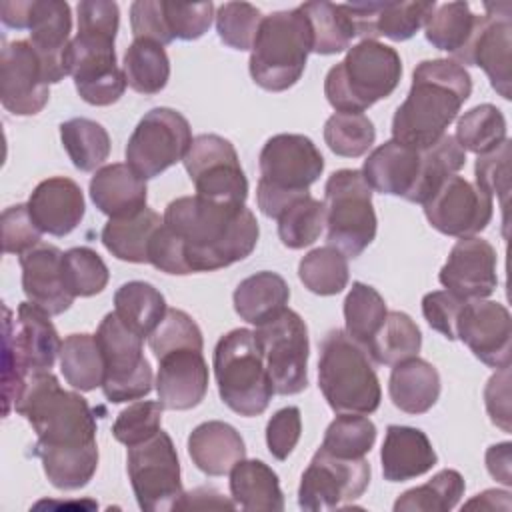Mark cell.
Returning a JSON list of instances; mask_svg holds the SVG:
<instances>
[{
  "instance_id": "obj_1",
  "label": "cell",
  "mask_w": 512,
  "mask_h": 512,
  "mask_svg": "<svg viewBox=\"0 0 512 512\" xmlns=\"http://www.w3.org/2000/svg\"><path fill=\"white\" fill-rule=\"evenodd\" d=\"M12 408L34 428V454L50 484L84 488L98 468L96 418L86 398L64 390L52 372H38L26 378Z\"/></svg>"
},
{
  "instance_id": "obj_2",
  "label": "cell",
  "mask_w": 512,
  "mask_h": 512,
  "mask_svg": "<svg viewBox=\"0 0 512 512\" xmlns=\"http://www.w3.org/2000/svg\"><path fill=\"white\" fill-rule=\"evenodd\" d=\"M162 222L180 244L188 274L214 272L244 260L260 236L250 208L208 202L196 194L172 200Z\"/></svg>"
},
{
  "instance_id": "obj_3",
  "label": "cell",
  "mask_w": 512,
  "mask_h": 512,
  "mask_svg": "<svg viewBox=\"0 0 512 512\" xmlns=\"http://www.w3.org/2000/svg\"><path fill=\"white\" fill-rule=\"evenodd\" d=\"M472 78L452 58L422 60L406 100L392 118V140L422 150L438 142L470 98Z\"/></svg>"
},
{
  "instance_id": "obj_4",
  "label": "cell",
  "mask_w": 512,
  "mask_h": 512,
  "mask_svg": "<svg viewBox=\"0 0 512 512\" xmlns=\"http://www.w3.org/2000/svg\"><path fill=\"white\" fill-rule=\"evenodd\" d=\"M318 386L336 414H372L382 400L380 380L366 348L344 330H330L320 342Z\"/></svg>"
},
{
  "instance_id": "obj_5",
  "label": "cell",
  "mask_w": 512,
  "mask_h": 512,
  "mask_svg": "<svg viewBox=\"0 0 512 512\" xmlns=\"http://www.w3.org/2000/svg\"><path fill=\"white\" fill-rule=\"evenodd\" d=\"M402 76L400 54L378 40H360L348 48L342 62L332 66L324 80V96L336 112L368 110L388 98Z\"/></svg>"
},
{
  "instance_id": "obj_6",
  "label": "cell",
  "mask_w": 512,
  "mask_h": 512,
  "mask_svg": "<svg viewBox=\"0 0 512 512\" xmlns=\"http://www.w3.org/2000/svg\"><path fill=\"white\" fill-rule=\"evenodd\" d=\"M258 168V208L264 216L278 218L284 208L310 194L324 170V158L304 134H274L260 150Z\"/></svg>"
},
{
  "instance_id": "obj_7",
  "label": "cell",
  "mask_w": 512,
  "mask_h": 512,
  "mask_svg": "<svg viewBox=\"0 0 512 512\" xmlns=\"http://www.w3.org/2000/svg\"><path fill=\"white\" fill-rule=\"evenodd\" d=\"M312 52V30L300 6L262 18L250 48L252 80L268 92L292 88L304 74Z\"/></svg>"
},
{
  "instance_id": "obj_8",
  "label": "cell",
  "mask_w": 512,
  "mask_h": 512,
  "mask_svg": "<svg viewBox=\"0 0 512 512\" xmlns=\"http://www.w3.org/2000/svg\"><path fill=\"white\" fill-rule=\"evenodd\" d=\"M62 340L50 322V314L32 302H22L12 318V310L4 306V416L24 386L26 378L38 372H50L60 354Z\"/></svg>"
},
{
  "instance_id": "obj_9",
  "label": "cell",
  "mask_w": 512,
  "mask_h": 512,
  "mask_svg": "<svg viewBox=\"0 0 512 512\" xmlns=\"http://www.w3.org/2000/svg\"><path fill=\"white\" fill-rule=\"evenodd\" d=\"M214 376L222 402L240 416H260L274 394L254 330L234 328L214 348Z\"/></svg>"
},
{
  "instance_id": "obj_10",
  "label": "cell",
  "mask_w": 512,
  "mask_h": 512,
  "mask_svg": "<svg viewBox=\"0 0 512 512\" xmlns=\"http://www.w3.org/2000/svg\"><path fill=\"white\" fill-rule=\"evenodd\" d=\"M326 240L346 258H358L376 238L372 188L360 170L342 168L330 174L324 186Z\"/></svg>"
},
{
  "instance_id": "obj_11",
  "label": "cell",
  "mask_w": 512,
  "mask_h": 512,
  "mask_svg": "<svg viewBox=\"0 0 512 512\" xmlns=\"http://www.w3.org/2000/svg\"><path fill=\"white\" fill-rule=\"evenodd\" d=\"M96 342L104 360L102 392L114 402L140 400L152 390V366L142 352L144 338L132 332L116 312H108L96 330Z\"/></svg>"
},
{
  "instance_id": "obj_12",
  "label": "cell",
  "mask_w": 512,
  "mask_h": 512,
  "mask_svg": "<svg viewBox=\"0 0 512 512\" xmlns=\"http://www.w3.org/2000/svg\"><path fill=\"white\" fill-rule=\"evenodd\" d=\"M114 32L82 28L66 50V70L72 76L78 96L92 106L118 102L128 86L124 70L116 64Z\"/></svg>"
},
{
  "instance_id": "obj_13",
  "label": "cell",
  "mask_w": 512,
  "mask_h": 512,
  "mask_svg": "<svg viewBox=\"0 0 512 512\" xmlns=\"http://www.w3.org/2000/svg\"><path fill=\"white\" fill-rule=\"evenodd\" d=\"M4 26L30 32L50 84L68 76L66 50L70 44L72 12L64 0H6L0 4Z\"/></svg>"
},
{
  "instance_id": "obj_14",
  "label": "cell",
  "mask_w": 512,
  "mask_h": 512,
  "mask_svg": "<svg viewBox=\"0 0 512 512\" xmlns=\"http://www.w3.org/2000/svg\"><path fill=\"white\" fill-rule=\"evenodd\" d=\"M126 462L134 496L144 512L176 510L184 494L180 460L172 438L162 428L152 438L130 446Z\"/></svg>"
},
{
  "instance_id": "obj_15",
  "label": "cell",
  "mask_w": 512,
  "mask_h": 512,
  "mask_svg": "<svg viewBox=\"0 0 512 512\" xmlns=\"http://www.w3.org/2000/svg\"><path fill=\"white\" fill-rule=\"evenodd\" d=\"M256 344L264 358L274 394L292 396L308 386V328L298 312L286 308L274 320L256 326Z\"/></svg>"
},
{
  "instance_id": "obj_16",
  "label": "cell",
  "mask_w": 512,
  "mask_h": 512,
  "mask_svg": "<svg viewBox=\"0 0 512 512\" xmlns=\"http://www.w3.org/2000/svg\"><path fill=\"white\" fill-rule=\"evenodd\" d=\"M190 122L172 108H152L142 116L126 144V164L144 180L184 160L192 144Z\"/></svg>"
},
{
  "instance_id": "obj_17",
  "label": "cell",
  "mask_w": 512,
  "mask_h": 512,
  "mask_svg": "<svg viewBox=\"0 0 512 512\" xmlns=\"http://www.w3.org/2000/svg\"><path fill=\"white\" fill-rule=\"evenodd\" d=\"M182 162L196 196L216 204L244 206L248 180L230 140L218 134H200L192 140Z\"/></svg>"
},
{
  "instance_id": "obj_18",
  "label": "cell",
  "mask_w": 512,
  "mask_h": 512,
  "mask_svg": "<svg viewBox=\"0 0 512 512\" xmlns=\"http://www.w3.org/2000/svg\"><path fill=\"white\" fill-rule=\"evenodd\" d=\"M370 484L366 458H340L322 446L312 456L298 486V506L308 512L334 510L360 498Z\"/></svg>"
},
{
  "instance_id": "obj_19",
  "label": "cell",
  "mask_w": 512,
  "mask_h": 512,
  "mask_svg": "<svg viewBox=\"0 0 512 512\" xmlns=\"http://www.w3.org/2000/svg\"><path fill=\"white\" fill-rule=\"evenodd\" d=\"M422 206L430 226L454 238H470L482 232L490 224L494 208L492 196L462 176H450Z\"/></svg>"
},
{
  "instance_id": "obj_20",
  "label": "cell",
  "mask_w": 512,
  "mask_h": 512,
  "mask_svg": "<svg viewBox=\"0 0 512 512\" xmlns=\"http://www.w3.org/2000/svg\"><path fill=\"white\" fill-rule=\"evenodd\" d=\"M486 14H480L476 32L468 42L466 50L454 60L460 66H480L490 86L504 98L510 100V48H512V22L510 2L484 4Z\"/></svg>"
},
{
  "instance_id": "obj_21",
  "label": "cell",
  "mask_w": 512,
  "mask_h": 512,
  "mask_svg": "<svg viewBox=\"0 0 512 512\" xmlns=\"http://www.w3.org/2000/svg\"><path fill=\"white\" fill-rule=\"evenodd\" d=\"M44 66L30 40L4 42L0 54V102L16 116L38 114L50 98Z\"/></svg>"
},
{
  "instance_id": "obj_22",
  "label": "cell",
  "mask_w": 512,
  "mask_h": 512,
  "mask_svg": "<svg viewBox=\"0 0 512 512\" xmlns=\"http://www.w3.org/2000/svg\"><path fill=\"white\" fill-rule=\"evenodd\" d=\"M456 338L490 368L510 366L512 318L504 304L492 300H470L456 320Z\"/></svg>"
},
{
  "instance_id": "obj_23",
  "label": "cell",
  "mask_w": 512,
  "mask_h": 512,
  "mask_svg": "<svg viewBox=\"0 0 512 512\" xmlns=\"http://www.w3.org/2000/svg\"><path fill=\"white\" fill-rule=\"evenodd\" d=\"M438 280L448 292L466 302L488 298L498 286L494 246L478 236L458 238L440 268Z\"/></svg>"
},
{
  "instance_id": "obj_24",
  "label": "cell",
  "mask_w": 512,
  "mask_h": 512,
  "mask_svg": "<svg viewBox=\"0 0 512 512\" xmlns=\"http://www.w3.org/2000/svg\"><path fill=\"white\" fill-rule=\"evenodd\" d=\"M158 402L166 410L196 408L208 392V364L202 350L176 348L158 358Z\"/></svg>"
},
{
  "instance_id": "obj_25",
  "label": "cell",
  "mask_w": 512,
  "mask_h": 512,
  "mask_svg": "<svg viewBox=\"0 0 512 512\" xmlns=\"http://www.w3.org/2000/svg\"><path fill=\"white\" fill-rule=\"evenodd\" d=\"M438 4L426 2H352L344 4L354 24L356 36L376 40L386 36L394 42L412 38L432 16Z\"/></svg>"
},
{
  "instance_id": "obj_26",
  "label": "cell",
  "mask_w": 512,
  "mask_h": 512,
  "mask_svg": "<svg viewBox=\"0 0 512 512\" xmlns=\"http://www.w3.org/2000/svg\"><path fill=\"white\" fill-rule=\"evenodd\" d=\"M62 260L64 252L52 244H38L20 256L22 290L28 302L50 316L66 312L74 302V294L66 286Z\"/></svg>"
},
{
  "instance_id": "obj_27",
  "label": "cell",
  "mask_w": 512,
  "mask_h": 512,
  "mask_svg": "<svg viewBox=\"0 0 512 512\" xmlns=\"http://www.w3.org/2000/svg\"><path fill=\"white\" fill-rule=\"evenodd\" d=\"M28 210L44 234L66 236L82 222L86 204L82 188L72 178L54 176L32 190Z\"/></svg>"
},
{
  "instance_id": "obj_28",
  "label": "cell",
  "mask_w": 512,
  "mask_h": 512,
  "mask_svg": "<svg viewBox=\"0 0 512 512\" xmlns=\"http://www.w3.org/2000/svg\"><path fill=\"white\" fill-rule=\"evenodd\" d=\"M420 166V150L388 140L368 154L360 172L372 190L410 202L420 178Z\"/></svg>"
},
{
  "instance_id": "obj_29",
  "label": "cell",
  "mask_w": 512,
  "mask_h": 512,
  "mask_svg": "<svg viewBox=\"0 0 512 512\" xmlns=\"http://www.w3.org/2000/svg\"><path fill=\"white\" fill-rule=\"evenodd\" d=\"M380 462L384 480L406 482L430 472L438 456L420 428L390 424L382 442Z\"/></svg>"
},
{
  "instance_id": "obj_30",
  "label": "cell",
  "mask_w": 512,
  "mask_h": 512,
  "mask_svg": "<svg viewBox=\"0 0 512 512\" xmlns=\"http://www.w3.org/2000/svg\"><path fill=\"white\" fill-rule=\"evenodd\" d=\"M94 206L110 218L134 216L146 208L148 188L128 164L114 162L98 168L90 180Z\"/></svg>"
},
{
  "instance_id": "obj_31",
  "label": "cell",
  "mask_w": 512,
  "mask_h": 512,
  "mask_svg": "<svg viewBox=\"0 0 512 512\" xmlns=\"http://www.w3.org/2000/svg\"><path fill=\"white\" fill-rule=\"evenodd\" d=\"M188 454L200 472L224 476L246 458V446L234 426L222 420H208L190 432Z\"/></svg>"
},
{
  "instance_id": "obj_32",
  "label": "cell",
  "mask_w": 512,
  "mask_h": 512,
  "mask_svg": "<svg viewBox=\"0 0 512 512\" xmlns=\"http://www.w3.org/2000/svg\"><path fill=\"white\" fill-rule=\"evenodd\" d=\"M388 394L398 410L424 414L440 396V374L428 360L412 356L392 366Z\"/></svg>"
},
{
  "instance_id": "obj_33",
  "label": "cell",
  "mask_w": 512,
  "mask_h": 512,
  "mask_svg": "<svg viewBox=\"0 0 512 512\" xmlns=\"http://www.w3.org/2000/svg\"><path fill=\"white\" fill-rule=\"evenodd\" d=\"M232 300L236 314L244 322L262 326L288 308L290 288L280 274L262 270L244 278L236 286Z\"/></svg>"
},
{
  "instance_id": "obj_34",
  "label": "cell",
  "mask_w": 512,
  "mask_h": 512,
  "mask_svg": "<svg viewBox=\"0 0 512 512\" xmlns=\"http://www.w3.org/2000/svg\"><path fill=\"white\" fill-rule=\"evenodd\" d=\"M230 494L236 506L250 512L284 510L278 476L262 460L244 458L230 470Z\"/></svg>"
},
{
  "instance_id": "obj_35",
  "label": "cell",
  "mask_w": 512,
  "mask_h": 512,
  "mask_svg": "<svg viewBox=\"0 0 512 512\" xmlns=\"http://www.w3.org/2000/svg\"><path fill=\"white\" fill-rule=\"evenodd\" d=\"M160 224V214L152 208H144L134 216L110 218L100 232V240L104 248L118 260L148 264L150 240Z\"/></svg>"
},
{
  "instance_id": "obj_36",
  "label": "cell",
  "mask_w": 512,
  "mask_h": 512,
  "mask_svg": "<svg viewBox=\"0 0 512 512\" xmlns=\"http://www.w3.org/2000/svg\"><path fill=\"white\" fill-rule=\"evenodd\" d=\"M166 300L158 288L148 282L132 280L114 292L116 316L138 336L148 338L166 314Z\"/></svg>"
},
{
  "instance_id": "obj_37",
  "label": "cell",
  "mask_w": 512,
  "mask_h": 512,
  "mask_svg": "<svg viewBox=\"0 0 512 512\" xmlns=\"http://www.w3.org/2000/svg\"><path fill=\"white\" fill-rule=\"evenodd\" d=\"M480 14H474L468 2H446L434 8L424 24L426 40L456 60L472 40Z\"/></svg>"
},
{
  "instance_id": "obj_38",
  "label": "cell",
  "mask_w": 512,
  "mask_h": 512,
  "mask_svg": "<svg viewBox=\"0 0 512 512\" xmlns=\"http://www.w3.org/2000/svg\"><path fill=\"white\" fill-rule=\"evenodd\" d=\"M300 10L308 18L312 30V52L328 56L350 48L356 30L344 4L314 0L300 4Z\"/></svg>"
},
{
  "instance_id": "obj_39",
  "label": "cell",
  "mask_w": 512,
  "mask_h": 512,
  "mask_svg": "<svg viewBox=\"0 0 512 512\" xmlns=\"http://www.w3.org/2000/svg\"><path fill=\"white\" fill-rule=\"evenodd\" d=\"M422 348V332L416 322L400 310L386 314L384 324L368 342L366 352L380 366H394L402 360L418 356Z\"/></svg>"
},
{
  "instance_id": "obj_40",
  "label": "cell",
  "mask_w": 512,
  "mask_h": 512,
  "mask_svg": "<svg viewBox=\"0 0 512 512\" xmlns=\"http://www.w3.org/2000/svg\"><path fill=\"white\" fill-rule=\"evenodd\" d=\"M122 70L128 86L138 94H158L170 78V60L164 46L152 40H134L126 52Z\"/></svg>"
},
{
  "instance_id": "obj_41",
  "label": "cell",
  "mask_w": 512,
  "mask_h": 512,
  "mask_svg": "<svg viewBox=\"0 0 512 512\" xmlns=\"http://www.w3.org/2000/svg\"><path fill=\"white\" fill-rule=\"evenodd\" d=\"M60 370L64 380L80 392H90L96 386H102L104 378V360L92 334H70L62 340L60 346Z\"/></svg>"
},
{
  "instance_id": "obj_42",
  "label": "cell",
  "mask_w": 512,
  "mask_h": 512,
  "mask_svg": "<svg viewBox=\"0 0 512 512\" xmlns=\"http://www.w3.org/2000/svg\"><path fill=\"white\" fill-rule=\"evenodd\" d=\"M422 166L420 178L410 202L424 204L428 202L438 188L450 178L456 176L466 164V152L460 148L454 136L444 134L438 142L420 150Z\"/></svg>"
},
{
  "instance_id": "obj_43",
  "label": "cell",
  "mask_w": 512,
  "mask_h": 512,
  "mask_svg": "<svg viewBox=\"0 0 512 512\" xmlns=\"http://www.w3.org/2000/svg\"><path fill=\"white\" fill-rule=\"evenodd\" d=\"M60 140L72 164L82 172L102 168L110 154V136L106 128L90 118H70L62 122Z\"/></svg>"
},
{
  "instance_id": "obj_44",
  "label": "cell",
  "mask_w": 512,
  "mask_h": 512,
  "mask_svg": "<svg viewBox=\"0 0 512 512\" xmlns=\"http://www.w3.org/2000/svg\"><path fill=\"white\" fill-rule=\"evenodd\" d=\"M464 478L458 470L444 468L426 484L406 490L394 502V512H448L464 494Z\"/></svg>"
},
{
  "instance_id": "obj_45",
  "label": "cell",
  "mask_w": 512,
  "mask_h": 512,
  "mask_svg": "<svg viewBox=\"0 0 512 512\" xmlns=\"http://www.w3.org/2000/svg\"><path fill=\"white\" fill-rule=\"evenodd\" d=\"M386 314V302L374 286L364 282H352V288L348 290L344 300V332L354 342L366 348L384 324Z\"/></svg>"
},
{
  "instance_id": "obj_46",
  "label": "cell",
  "mask_w": 512,
  "mask_h": 512,
  "mask_svg": "<svg viewBox=\"0 0 512 512\" xmlns=\"http://www.w3.org/2000/svg\"><path fill=\"white\" fill-rule=\"evenodd\" d=\"M298 278L318 296H334L348 284V258L326 244L310 250L298 264Z\"/></svg>"
},
{
  "instance_id": "obj_47",
  "label": "cell",
  "mask_w": 512,
  "mask_h": 512,
  "mask_svg": "<svg viewBox=\"0 0 512 512\" xmlns=\"http://www.w3.org/2000/svg\"><path fill=\"white\" fill-rule=\"evenodd\" d=\"M454 138L464 152L486 154L506 140V118L494 104H478L458 120Z\"/></svg>"
},
{
  "instance_id": "obj_48",
  "label": "cell",
  "mask_w": 512,
  "mask_h": 512,
  "mask_svg": "<svg viewBox=\"0 0 512 512\" xmlns=\"http://www.w3.org/2000/svg\"><path fill=\"white\" fill-rule=\"evenodd\" d=\"M276 220L282 244L290 250H300L320 238L326 222L324 204L308 194L284 208Z\"/></svg>"
},
{
  "instance_id": "obj_49",
  "label": "cell",
  "mask_w": 512,
  "mask_h": 512,
  "mask_svg": "<svg viewBox=\"0 0 512 512\" xmlns=\"http://www.w3.org/2000/svg\"><path fill=\"white\" fill-rule=\"evenodd\" d=\"M376 140L372 120L360 112H334L324 124V142L336 156L358 158Z\"/></svg>"
},
{
  "instance_id": "obj_50",
  "label": "cell",
  "mask_w": 512,
  "mask_h": 512,
  "mask_svg": "<svg viewBox=\"0 0 512 512\" xmlns=\"http://www.w3.org/2000/svg\"><path fill=\"white\" fill-rule=\"evenodd\" d=\"M376 442V426L364 414H338L326 428L322 448L340 458H364Z\"/></svg>"
},
{
  "instance_id": "obj_51",
  "label": "cell",
  "mask_w": 512,
  "mask_h": 512,
  "mask_svg": "<svg viewBox=\"0 0 512 512\" xmlns=\"http://www.w3.org/2000/svg\"><path fill=\"white\" fill-rule=\"evenodd\" d=\"M64 278L68 290L80 298L100 294L108 284V266L88 246H76L64 252Z\"/></svg>"
},
{
  "instance_id": "obj_52",
  "label": "cell",
  "mask_w": 512,
  "mask_h": 512,
  "mask_svg": "<svg viewBox=\"0 0 512 512\" xmlns=\"http://www.w3.org/2000/svg\"><path fill=\"white\" fill-rule=\"evenodd\" d=\"M216 32L220 40L234 50H250L262 22L260 10L250 2H224L218 6Z\"/></svg>"
},
{
  "instance_id": "obj_53",
  "label": "cell",
  "mask_w": 512,
  "mask_h": 512,
  "mask_svg": "<svg viewBox=\"0 0 512 512\" xmlns=\"http://www.w3.org/2000/svg\"><path fill=\"white\" fill-rule=\"evenodd\" d=\"M148 346L156 358L176 348H204L202 332L198 324L184 310L168 308L160 324L148 336Z\"/></svg>"
},
{
  "instance_id": "obj_54",
  "label": "cell",
  "mask_w": 512,
  "mask_h": 512,
  "mask_svg": "<svg viewBox=\"0 0 512 512\" xmlns=\"http://www.w3.org/2000/svg\"><path fill=\"white\" fill-rule=\"evenodd\" d=\"M162 410L164 406L154 400H138L130 404L116 416L112 436L128 448L152 438L160 430Z\"/></svg>"
},
{
  "instance_id": "obj_55",
  "label": "cell",
  "mask_w": 512,
  "mask_h": 512,
  "mask_svg": "<svg viewBox=\"0 0 512 512\" xmlns=\"http://www.w3.org/2000/svg\"><path fill=\"white\" fill-rule=\"evenodd\" d=\"M510 144L512 142L506 138L498 148L486 154H480L474 166L476 184L484 192L500 200L504 214H506V202L510 194Z\"/></svg>"
},
{
  "instance_id": "obj_56",
  "label": "cell",
  "mask_w": 512,
  "mask_h": 512,
  "mask_svg": "<svg viewBox=\"0 0 512 512\" xmlns=\"http://www.w3.org/2000/svg\"><path fill=\"white\" fill-rule=\"evenodd\" d=\"M164 2V18L172 38L178 40H198L204 36L214 18V4L212 2H196V4H182V2Z\"/></svg>"
},
{
  "instance_id": "obj_57",
  "label": "cell",
  "mask_w": 512,
  "mask_h": 512,
  "mask_svg": "<svg viewBox=\"0 0 512 512\" xmlns=\"http://www.w3.org/2000/svg\"><path fill=\"white\" fill-rule=\"evenodd\" d=\"M42 230L30 216L28 204H16L2 212V248L6 254L22 256L40 244Z\"/></svg>"
},
{
  "instance_id": "obj_58",
  "label": "cell",
  "mask_w": 512,
  "mask_h": 512,
  "mask_svg": "<svg viewBox=\"0 0 512 512\" xmlns=\"http://www.w3.org/2000/svg\"><path fill=\"white\" fill-rule=\"evenodd\" d=\"M302 432V416L298 406H286L272 414L266 424V444L276 460H286L296 448Z\"/></svg>"
},
{
  "instance_id": "obj_59",
  "label": "cell",
  "mask_w": 512,
  "mask_h": 512,
  "mask_svg": "<svg viewBox=\"0 0 512 512\" xmlns=\"http://www.w3.org/2000/svg\"><path fill=\"white\" fill-rule=\"evenodd\" d=\"M130 28L134 40H152L160 46L170 44L174 38L166 26L162 0H136L130 6Z\"/></svg>"
},
{
  "instance_id": "obj_60",
  "label": "cell",
  "mask_w": 512,
  "mask_h": 512,
  "mask_svg": "<svg viewBox=\"0 0 512 512\" xmlns=\"http://www.w3.org/2000/svg\"><path fill=\"white\" fill-rule=\"evenodd\" d=\"M466 300L448 290H434L422 298V314L428 326L448 340H456V320Z\"/></svg>"
},
{
  "instance_id": "obj_61",
  "label": "cell",
  "mask_w": 512,
  "mask_h": 512,
  "mask_svg": "<svg viewBox=\"0 0 512 512\" xmlns=\"http://www.w3.org/2000/svg\"><path fill=\"white\" fill-rule=\"evenodd\" d=\"M484 402L492 424L510 432V366L500 368L484 388Z\"/></svg>"
},
{
  "instance_id": "obj_62",
  "label": "cell",
  "mask_w": 512,
  "mask_h": 512,
  "mask_svg": "<svg viewBox=\"0 0 512 512\" xmlns=\"http://www.w3.org/2000/svg\"><path fill=\"white\" fill-rule=\"evenodd\" d=\"M236 504L226 500L220 492L214 488H196L192 492H184L176 510H188V508H234Z\"/></svg>"
},
{
  "instance_id": "obj_63",
  "label": "cell",
  "mask_w": 512,
  "mask_h": 512,
  "mask_svg": "<svg viewBox=\"0 0 512 512\" xmlns=\"http://www.w3.org/2000/svg\"><path fill=\"white\" fill-rule=\"evenodd\" d=\"M486 468L492 478L500 480L504 486L512 484L510 476V442L494 444L486 450Z\"/></svg>"
},
{
  "instance_id": "obj_64",
  "label": "cell",
  "mask_w": 512,
  "mask_h": 512,
  "mask_svg": "<svg viewBox=\"0 0 512 512\" xmlns=\"http://www.w3.org/2000/svg\"><path fill=\"white\" fill-rule=\"evenodd\" d=\"M464 508H486V510H508L510 508V494L506 490H484L482 494H476Z\"/></svg>"
}]
</instances>
